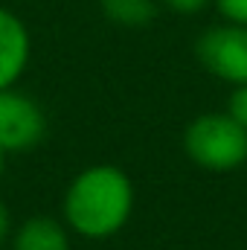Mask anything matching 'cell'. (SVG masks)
<instances>
[{
    "instance_id": "cell-1",
    "label": "cell",
    "mask_w": 247,
    "mask_h": 250,
    "mask_svg": "<svg viewBox=\"0 0 247 250\" xmlns=\"http://www.w3.org/2000/svg\"><path fill=\"white\" fill-rule=\"evenodd\" d=\"M134 212V184L111 163L87 166L64 192L62 215L70 233L82 239H111L128 224Z\"/></svg>"
},
{
    "instance_id": "cell-2",
    "label": "cell",
    "mask_w": 247,
    "mask_h": 250,
    "mask_svg": "<svg viewBox=\"0 0 247 250\" xmlns=\"http://www.w3.org/2000/svg\"><path fill=\"white\" fill-rule=\"evenodd\" d=\"M184 151L206 172H233L247 163V131L227 111L201 114L186 125Z\"/></svg>"
},
{
    "instance_id": "cell-3",
    "label": "cell",
    "mask_w": 247,
    "mask_h": 250,
    "mask_svg": "<svg viewBox=\"0 0 247 250\" xmlns=\"http://www.w3.org/2000/svg\"><path fill=\"white\" fill-rule=\"evenodd\" d=\"M195 56L206 73L239 87L247 84V26L242 23H218L198 35Z\"/></svg>"
},
{
    "instance_id": "cell-4",
    "label": "cell",
    "mask_w": 247,
    "mask_h": 250,
    "mask_svg": "<svg viewBox=\"0 0 247 250\" xmlns=\"http://www.w3.org/2000/svg\"><path fill=\"white\" fill-rule=\"evenodd\" d=\"M44 134H47V117L32 96L15 87L0 90V148L6 154L35 148L44 140Z\"/></svg>"
},
{
    "instance_id": "cell-5",
    "label": "cell",
    "mask_w": 247,
    "mask_h": 250,
    "mask_svg": "<svg viewBox=\"0 0 247 250\" xmlns=\"http://www.w3.org/2000/svg\"><path fill=\"white\" fill-rule=\"evenodd\" d=\"M32 53L26 23L6 6H0V90L15 87Z\"/></svg>"
},
{
    "instance_id": "cell-6",
    "label": "cell",
    "mask_w": 247,
    "mask_h": 250,
    "mask_svg": "<svg viewBox=\"0 0 247 250\" xmlns=\"http://www.w3.org/2000/svg\"><path fill=\"white\" fill-rule=\"evenodd\" d=\"M12 250H70V230L50 215H32L15 230Z\"/></svg>"
},
{
    "instance_id": "cell-7",
    "label": "cell",
    "mask_w": 247,
    "mask_h": 250,
    "mask_svg": "<svg viewBox=\"0 0 247 250\" xmlns=\"http://www.w3.org/2000/svg\"><path fill=\"white\" fill-rule=\"evenodd\" d=\"M102 15L125 29H143L157 18V0H99Z\"/></svg>"
},
{
    "instance_id": "cell-8",
    "label": "cell",
    "mask_w": 247,
    "mask_h": 250,
    "mask_svg": "<svg viewBox=\"0 0 247 250\" xmlns=\"http://www.w3.org/2000/svg\"><path fill=\"white\" fill-rule=\"evenodd\" d=\"M218 15L227 21V23H242L247 26V0H212Z\"/></svg>"
},
{
    "instance_id": "cell-9",
    "label": "cell",
    "mask_w": 247,
    "mask_h": 250,
    "mask_svg": "<svg viewBox=\"0 0 247 250\" xmlns=\"http://www.w3.org/2000/svg\"><path fill=\"white\" fill-rule=\"evenodd\" d=\"M227 114L247 131V84L233 87V93L227 99Z\"/></svg>"
},
{
    "instance_id": "cell-10",
    "label": "cell",
    "mask_w": 247,
    "mask_h": 250,
    "mask_svg": "<svg viewBox=\"0 0 247 250\" xmlns=\"http://www.w3.org/2000/svg\"><path fill=\"white\" fill-rule=\"evenodd\" d=\"M166 3V9H172L175 15H198V12H204L212 0H163Z\"/></svg>"
},
{
    "instance_id": "cell-11",
    "label": "cell",
    "mask_w": 247,
    "mask_h": 250,
    "mask_svg": "<svg viewBox=\"0 0 247 250\" xmlns=\"http://www.w3.org/2000/svg\"><path fill=\"white\" fill-rule=\"evenodd\" d=\"M9 233H12V215H9V207L0 201V245L9 239Z\"/></svg>"
},
{
    "instance_id": "cell-12",
    "label": "cell",
    "mask_w": 247,
    "mask_h": 250,
    "mask_svg": "<svg viewBox=\"0 0 247 250\" xmlns=\"http://www.w3.org/2000/svg\"><path fill=\"white\" fill-rule=\"evenodd\" d=\"M3 172H6V151L0 148V178H3Z\"/></svg>"
}]
</instances>
